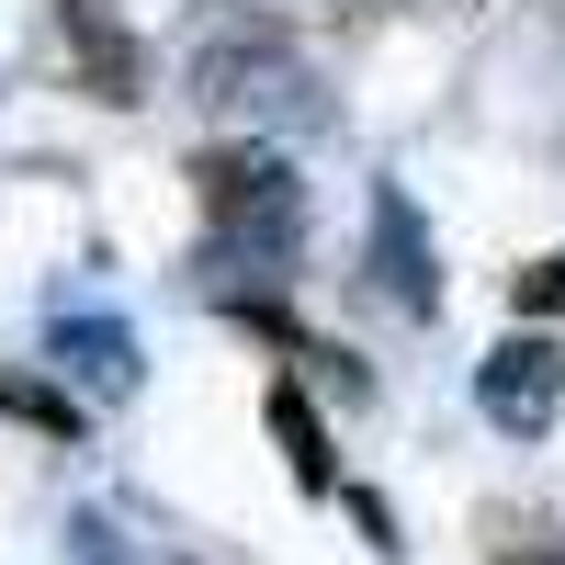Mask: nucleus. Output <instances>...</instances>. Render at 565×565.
<instances>
[{
    "label": "nucleus",
    "mask_w": 565,
    "mask_h": 565,
    "mask_svg": "<svg viewBox=\"0 0 565 565\" xmlns=\"http://www.w3.org/2000/svg\"><path fill=\"white\" fill-rule=\"evenodd\" d=\"M0 418H34V430L79 441V396L68 385H34V373H0Z\"/></svg>",
    "instance_id": "6e6552de"
},
{
    "label": "nucleus",
    "mask_w": 565,
    "mask_h": 565,
    "mask_svg": "<svg viewBox=\"0 0 565 565\" xmlns=\"http://www.w3.org/2000/svg\"><path fill=\"white\" fill-rule=\"evenodd\" d=\"M373 282H385L407 317L441 306V249H430V226H418L407 181H373Z\"/></svg>",
    "instance_id": "423d86ee"
},
{
    "label": "nucleus",
    "mask_w": 565,
    "mask_h": 565,
    "mask_svg": "<svg viewBox=\"0 0 565 565\" xmlns=\"http://www.w3.org/2000/svg\"><path fill=\"white\" fill-rule=\"evenodd\" d=\"M554 565H565V554H554Z\"/></svg>",
    "instance_id": "9b49d317"
},
{
    "label": "nucleus",
    "mask_w": 565,
    "mask_h": 565,
    "mask_svg": "<svg viewBox=\"0 0 565 565\" xmlns=\"http://www.w3.org/2000/svg\"><path fill=\"white\" fill-rule=\"evenodd\" d=\"M509 317H532V328H554V317H565V249H543V260L509 271Z\"/></svg>",
    "instance_id": "1a4fd4ad"
},
{
    "label": "nucleus",
    "mask_w": 565,
    "mask_h": 565,
    "mask_svg": "<svg viewBox=\"0 0 565 565\" xmlns=\"http://www.w3.org/2000/svg\"><path fill=\"white\" fill-rule=\"evenodd\" d=\"M260 418H271V441H282V463H295V487H306V498H328V487H340V452H328V418H317V407H306L295 385H271V407H260Z\"/></svg>",
    "instance_id": "0eeeda50"
},
{
    "label": "nucleus",
    "mask_w": 565,
    "mask_h": 565,
    "mask_svg": "<svg viewBox=\"0 0 565 565\" xmlns=\"http://www.w3.org/2000/svg\"><path fill=\"white\" fill-rule=\"evenodd\" d=\"M68 554H79V565H170V554H148V543H125L103 509H79V521H68Z\"/></svg>",
    "instance_id": "9d476101"
},
{
    "label": "nucleus",
    "mask_w": 565,
    "mask_h": 565,
    "mask_svg": "<svg viewBox=\"0 0 565 565\" xmlns=\"http://www.w3.org/2000/svg\"><path fill=\"white\" fill-rule=\"evenodd\" d=\"M204 181V215H215V271L226 282H282L306 249V193H295V170H282L271 148H204L193 159Z\"/></svg>",
    "instance_id": "f257e3e1"
},
{
    "label": "nucleus",
    "mask_w": 565,
    "mask_h": 565,
    "mask_svg": "<svg viewBox=\"0 0 565 565\" xmlns=\"http://www.w3.org/2000/svg\"><path fill=\"white\" fill-rule=\"evenodd\" d=\"M476 407H487V430L543 441L554 418H565V351L543 340V328H509V340L476 362Z\"/></svg>",
    "instance_id": "7ed1b4c3"
},
{
    "label": "nucleus",
    "mask_w": 565,
    "mask_h": 565,
    "mask_svg": "<svg viewBox=\"0 0 565 565\" xmlns=\"http://www.w3.org/2000/svg\"><path fill=\"white\" fill-rule=\"evenodd\" d=\"M193 90H204L215 114H271V125H306V114H317L306 57L282 45L271 12H226V23H204V45H193Z\"/></svg>",
    "instance_id": "f03ea898"
},
{
    "label": "nucleus",
    "mask_w": 565,
    "mask_h": 565,
    "mask_svg": "<svg viewBox=\"0 0 565 565\" xmlns=\"http://www.w3.org/2000/svg\"><path fill=\"white\" fill-rule=\"evenodd\" d=\"M57 57L90 103H148V45L125 34L114 0H57Z\"/></svg>",
    "instance_id": "39448f33"
},
{
    "label": "nucleus",
    "mask_w": 565,
    "mask_h": 565,
    "mask_svg": "<svg viewBox=\"0 0 565 565\" xmlns=\"http://www.w3.org/2000/svg\"><path fill=\"white\" fill-rule=\"evenodd\" d=\"M45 362H57L79 396H103V407H125L136 385H148V351H136V328L103 317V306H57V317H45Z\"/></svg>",
    "instance_id": "20e7f679"
}]
</instances>
